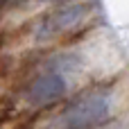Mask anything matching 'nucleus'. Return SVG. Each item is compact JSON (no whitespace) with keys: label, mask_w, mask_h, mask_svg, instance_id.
Segmentation results:
<instances>
[{"label":"nucleus","mask_w":129,"mask_h":129,"mask_svg":"<svg viewBox=\"0 0 129 129\" xmlns=\"http://www.w3.org/2000/svg\"><path fill=\"white\" fill-rule=\"evenodd\" d=\"M111 116V95L107 91H93L75 100L59 116L61 129H88L104 122Z\"/></svg>","instance_id":"obj_1"},{"label":"nucleus","mask_w":129,"mask_h":129,"mask_svg":"<svg viewBox=\"0 0 129 129\" xmlns=\"http://www.w3.org/2000/svg\"><path fill=\"white\" fill-rule=\"evenodd\" d=\"M68 57V54H66ZM61 57L59 66L57 63H50V68L45 73H41L27 88V102L34 104V107H45V104H52L57 100H61L66 95V88H68V82H66V70L61 68H70L68 59Z\"/></svg>","instance_id":"obj_2"},{"label":"nucleus","mask_w":129,"mask_h":129,"mask_svg":"<svg viewBox=\"0 0 129 129\" xmlns=\"http://www.w3.org/2000/svg\"><path fill=\"white\" fill-rule=\"evenodd\" d=\"M86 14H88V7H84V5H73V7L59 9L43 20V25L36 32V39L43 41V39H52V36H59L63 32H70L86 18Z\"/></svg>","instance_id":"obj_3"}]
</instances>
